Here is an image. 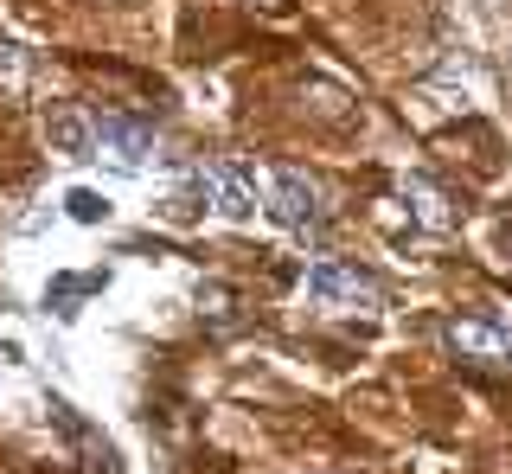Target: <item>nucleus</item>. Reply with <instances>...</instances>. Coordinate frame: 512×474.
I'll return each mask as SVG.
<instances>
[{"label":"nucleus","instance_id":"obj_1","mask_svg":"<svg viewBox=\"0 0 512 474\" xmlns=\"http://www.w3.org/2000/svg\"><path fill=\"white\" fill-rule=\"evenodd\" d=\"M263 212L276 218L282 231H295V237H320L327 218H333V205H327V186H320L314 173L276 167V173H269V193H263Z\"/></svg>","mask_w":512,"mask_h":474},{"label":"nucleus","instance_id":"obj_2","mask_svg":"<svg viewBox=\"0 0 512 474\" xmlns=\"http://www.w3.org/2000/svg\"><path fill=\"white\" fill-rule=\"evenodd\" d=\"M301 289H308V302L320 314H365V308H378L384 302V289H378V276L372 270H359V263H314L308 276H301Z\"/></svg>","mask_w":512,"mask_h":474},{"label":"nucleus","instance_id":"obj_3","mask_svg":"<svg viewBox=\"0 0 512 474\" xmlns=\"http://www.w3.org/2000/svg\"><path fill=\"white\" fill-rule=\"evenodd\" d=\"M90 161H109L116 173H141L154 161V129L128 109H103V116H90Z\"/></svg>","mask_w":512,"mask_h":474},{"label":"nucleus","instance_id":"obj_4","mask_svg":"<svg viewBox=\"0 0 512 474\" xmlns=\"http://www.w3.org/2000/svg\"><path fill=\"white\" fill-rule=\"evenodd\" d=\"M192 186H199V199L212 205L218 218H231V225H250L256 212H263V193H256V173L244 161H205L192 173Z\"/></svg>","mask_w":512,"mask_h":474},{"label":"nucleus","instance_id":"obj_5","mask_svg":"<svg viewBox=\"0 0 512 474\" xmlns=\"http://www.w3.org/2000/svg\"><path fill=\"white\" fill-rule=\"evenodd\" d=\"M442 346L461 359V366H480V372H500L512 359V340L493 321H480V314H455V321H442Z\"/></svg>","mask_w":512,"mask_h":474},{"label":"nucleus","instance_id":"obj_6","mask_svg":"<svg viewBox=\"0 0 512 474\" xmlns=\"http://www.w3.org/2000/svg\"><path fill=\"white\" fill-rule=\"evenodd\" d=\"M404 205H410V218L423 231H448V225H455V205H448V193H442L436 180H423V173L404 180Z\"/></svg>","mask_w":512,"mask_h":474},{"label":"nucleus","instance_id":"obj_7","mask_svg":"<svg viewBox=\"0 0 512 474\" xmlns=\"http://www.w3.org/2000/svg\"><path fill=\"white\" fill-rule=\"evenodd\" d=\"M45 135H52L71 161H90V116L84 109H52V116H45Z\"/></svg>","mask_w":512,"mask_h":474},{"label":"nucleus","instance_id":"obj_8","mask_svg":"<svg viewBox=\"0 0 512 474\" xmlns=\"http://www.w3.org/2000/svg\"><path fill=\"white\" fill-rule=\"evenodd\" d=\"M64 205H71V218H77V225H103V218H109V205L96 199V193H71Z\"/></svg>","mask_w":512,"mask_h":474},{"label":"nucleus","instance_id":"obj_9","mask_svg":"<svg viewBox=\"0 0 512 474\" xmlns=\"http://www.w3.org/2000/svg\"><path fill=\"white\" fill-rule=\"evenodd\" d=\"M263 7H276V0H263Z\"/></svg>","mask_w":512,"mask_h":474},{"label":"nucleus","instance_id":"obj_10","mask_svg":"<svg viewBox=\"0 0 512 474\" xmlns=\"http://www.w3.org/2000/svg\"><path fill=\"white\" fill-rule=\"evenodd\" d=\"M0 359H7V346H0Z\"/></svg>","mask_w":512,"mask_h":474}]
</instances>
